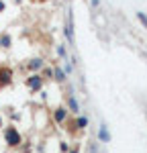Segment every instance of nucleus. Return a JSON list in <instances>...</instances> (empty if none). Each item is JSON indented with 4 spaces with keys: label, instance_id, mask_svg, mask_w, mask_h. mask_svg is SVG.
<instances>
[{
    "label": "nucleus",
    "instance_id": "15",
    "mask_svg": "<svg viewBox=\"0 0 147 153\" xmlns=\"http://www.w3.org/2000/svg\"><path fill=\"white\" fill-rule=\"evenodd\" d=\"M137 19L141 21V25L147 29V16H145V12H137Z\"/></svg>",
    "mask_w": 147,
    "mask_h": 153
},
{
    "label": "nucleus",
    "instance_id": "6",
    "mask_svg": "<svg viewBox=\"0 0 147 153\" xmlns=\"http://www.w3.org/2000/svg\"><path fill=\"white\" fill-rule=\"evenodd\" d=\"M98 141L100 143H110V131L106 125H100V129H98Z\"/></svg>",
    "mask_w": 147,
    "mask_h": 153
},
{
    "label": "nucleus",
    "instance_id": "11",
    "mask_svg": "<svg viewBox=\"0 0 147 153\" xmlns=\"http://www.w3.org/2000/svg\"><path fill=\"white\" fill-rule=\"evenodd\" d=\"M0 47H10V35H2L0 37Z\"/></svg>",
    "mask_w": 147,
    "mask_h": 153
},
{
    "label": "nucleus",
    "instance_id": "10",
    "mask_svg": "<svg viewBox=\"0 0 147 153\" xmlns=\"http://www.w3.org/2000/svg\"><path fill=\"white\" fill-rule=\"evenodd\" d=\"M53 80L61 84V82H65V80H68V76L63 74V70H61V68H53Z\"/></svg>",
    "mask_w": 147,
    "mask_h": 153
},
{
    "label": "nucleus",
    "instance_id": "4",
    "mask_svg": "<svg viewBox=\"0 0 147 153\" xmlns=\"http://www.w3.org/2000/svg\"><path fill=\"white\" fill-rule=\"evenodd\" d=\"M12 82V70L10 68H0V88H6Z\"/></svg>",
    "mask_w": 147,
    "mask_h": 153
},
{
    "label": "nucleus",
    "instance_id": "3",
    "mask_svg": "<svg viewBox=\"0 0 147 153\" xmlns=\"http://www.w3.org/2000/svg\"><path fill=\"white\" fill-rule=\"evenodd\" d=\"M68 117H70V112H68L65 106H57V108L53 110V120H55L57 125H63V123L68 120Z\"/></svg>",
    "mask_w": 147,
    "mask_h": 153
},
{
    "label": "nucleus",
    "instance_id": "19",
    "mask_svg": "<svg viewBox=\"0 0 147 153\" xmlns=\"http://www.w3.org/2000/svg\"><path fill=\"white\" fill-rule=\"evenodd\" d=\"M0 129H2V117H0Z\"/></svg>",
    "mask_w": 147,
    "mask_h": 153
},
{
    "label": "nucleus",
    "instance_id": "13",
    "mask_svg": "<svg viewBox=\"0 0 147 153\" xmlns=\"http://www.w3.org/2000/svg\"><path fill=\"white\" fill-rule=\"evenodd\" d=\"M43 76H45V78H43V82H45V80H51V78H53V70L43 68Z\"/></svg>",
    "mask_w": 147,
    "mask_h": 153
},
{
    "label": "nucleus",
    "instance_id": "5",
    "mask_svg": "<svg viewBox=\"0 0 147 153\" xmlns=\"http://www.w3.org/2000/svg\"><path fill=\"white\" fill-rule=\"evenodd\" d=\"M27 68L33 71V74H39V71L45 68V63H43V59L41 57H35V59H29V63H27Z\"/></svg>",
    "mask_w": 147,
    "mask_h": 153
},
{
    "label": "nucleus",
    "instance_id": "16",
    "mask_svg": "<svg viewBox=\"0 0 147 153\" xmlns=\"http://www.w3.org/2000/svg\"><path fill=\"white\" fill-rule=\"evenodd\" d=\"M68 153H80V147L76 145V147H72V149H68Z\"/></svg>",
    "mask_w": 147,
    "mask_h": 153
},
{
    "label": "nucleus",
    "instance_id": "9",
    "mask_svg": "<svg viewBox=\"0 0 147 153\" xmlns=\"http://www.w3.org/2000/svg\"><path fill=\"white\" fill-rule=\"evenodd\" d=\"M88 125H90L88 117H78V118H76V129H78V131H86V129H88Z\"/></svg>",
    "mask_w": 147,
    "mask_h": 153
},
{
    "label": "nucleus",
    "instance_id": "7",
    "mask_svg": "<svg viewBox=\"0 0 147 153\" xmlns=\"http://www.w3.org/2000/svg\"><path fill=\"white\" fill-rule=\"evenodd\" d=\"M68 112L80 114V104H78V100H76V96H74V94L68 96Z\"/></svg>",
    "mask_w": 147,
    "mask_h": 153
},
{
    "label": "nucleus",
    "instance_id": "8",
    "mask_svg": "<svg viewBox=\"0 0 147 153\" xmlns=\"http://www.w3.org/2000/svg\"><path fill=\"white\" fill-rule=\"evenodd\" d=\"M63 33H65V37H68V43H70V45H74V23H72V14H70V21H68V25H65Z\"/></svg>",
    "mask_w": 147,
    "mask_h": 153
},
{
    "label": "nucleus",
    "instance_id": "17",
    "mask_svg": "<svg viewBox=\"0 0 147 153\" xmlns=\"http://www.w3.org/2000/svg\"><path fill=\"white\" fill-rule=\"evenodd\" d=\"M92 6H100V0H92Z\"/></svg>",
    "mask_w": 147,
    "mask_h": 153
},
{
    "label": "nucleus",
    "instance_id": "18",
    "mask_svg": "<svg viewBox=\"0 0 147 153\" xmlns=\"http://www.w3.org/2000/svg\"><path fill=\"white\" fill-rule=\"evenodd\" d=\"M4 8H6V6H4V2H2V0H0V12L4 10Z\"/></svg>",
    "mask_w": 147,
    "mask_h": 153
},
{
    "label": "nucleus",
    "instance_id": "1",
    "mask_svg": "<svg viewBox=\"0 0 147 153\" xmlns=\"http://www.w3.org/2000/svg\"><path fill=\"white\" fill-rule=\"evenodd\" d=\"M4 139H6V143H8L10 147H19V145L23 143V137L19 135V129H14V127H6Z\"/></svg>",
    "mask_w": 147,
    "mask_h": 153
},
{
    "label": "nucleus",
    "instance_id": "14",
    "mask_svg": "<svg viewBox=\"0 0 147 153\" xmlns=\"http://www.w3.org/2000/svg\"><path fill=\"white\" fill-rule=\"evenodd\" d=\"M72 71H74V65L70 63V61H65V63H63V74H68V76H70Z\"/></svg>",
    "mask_w": 147,
    "mask_h": 153
},
{
    "label": "nucleus",
    "instance_id": "2",
    "mask_svg": "<svg viewBox=\"0 0 147 153\" xmlns=\"http://www.w3.org/2000/svg\"><path fill=\"white\" fill-rule=\"evenodd\" d=\"M27 86H29L33 92H39V90L43 88V76H41V74H31V76L27 78Z\"/></svg>",
    "mask_w": 147,
    "mask_h": 153
},
{
    "label": "nucleus",
    "instance_id": "12",
    "mask_svg": "<svg viewBox=\"0 0 147 153\" xmlns=\"http://www.w3.org/2000/svg\"><path fill=\"white\" fill-rule=\"evenodd\" d=\"M57 53L63 61H68V53H65V45H57Z\"/></svg>",
    "mask_w": 147,
    "mask_h": 153
}]
</instances>
